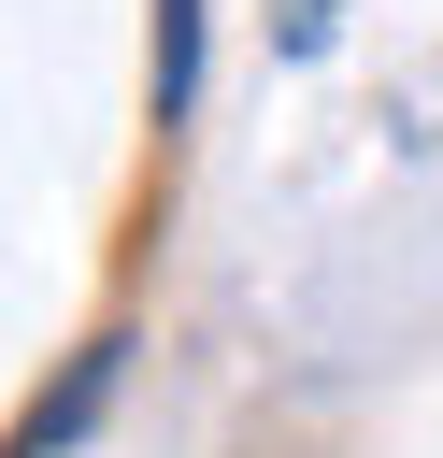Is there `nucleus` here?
<instances>
[{"label": "nucleus", "instance_id": "f257e3e1", "mask_svg": "<svg viewBox=\"0 0 443 458\" xmlns=\"http://www.w3.org/2000/svg\"><path fill=\"white\" fill-rule=\"evenodd\" d=\"M114 386H129V329L71 344V372H57V386H43L29 415H14V444H0V458H71V444H86L100 415H114Z\"/></svg>", "mask_w": 443, "mask_h": 458}, {"label": "nucleus", "instance_id": "7ed1b4c3", "mask_svg": "<svg viewBox=\"0 0 443 458\" xmlns=\"http://www.w3.org/2000/svg\"><path fill=\"white\" fill-rule=\"evenodd\" d=\"M329 14H343V0H272V43H286V57H314V43H329Z\"/></svg>", "mask_w": 443, "mask_h": 458}, {"label": "nucleus", "instance_id": "f03ea898", "mask_svg": "<svg viewBox=\"0 0 443 458\" xmlns=\"http://www.w3.org/2000/svg\"><path fill=\"white\" fill-rule=\"evenodd\" d=\"M200 114V0H157V129Z\"/></svg>", "mask_w": 443, "mask_h": 458}]
</instances>
